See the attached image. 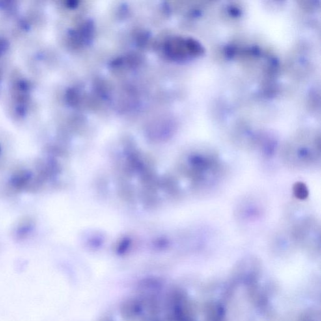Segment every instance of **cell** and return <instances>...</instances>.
<instances>
[{
  "label": "cell",
  "mask_w": 321,
  "mask_h": 321,
  "mask_svg": "<svg viewBox=\"0 0 321 321\" xmlns=\"http://www.w3.org/2000/svg\"><path fill=\"white\" fill-rule=\"evenodd\" d=\"M121 312L125 320L135 321L139 320L143 314V305L141 301L131 299L127 301L122 305Z\"/></svg>",
  "instance_id": "2"
},
{
  "label": "cell",
  "mask_w": 321,
  "mask_h": 321,
  "mask_svg": "<svg viewBox=\"0 0 321 321\" xmlns=\"http://www.w3.org/2000/svg\"><path fill=\"white\" fill-rule=\"evenodd\" d=\"M169 306L171 318L174 321H191L192 313L190 304L185 295L181 292L171 294Z\"/></svg>",
  "instance_id": "1"
},
{
  "label": "cell",
  "mask_w": 321,
  "mask_h": 321,
  "mask_svg": "<svg viewBox=\"0 0 321 321\" xmlns=\"http://www.w3.org/2000/svg\"><path fill=\"white\" fill-rule=\"evenodd\" d=\"M293 192L297 199L304 200L309 196V189L304 183L297 182L293 186Z\"/></svg>",
  "instance_id": "3"
}]
</instances>
